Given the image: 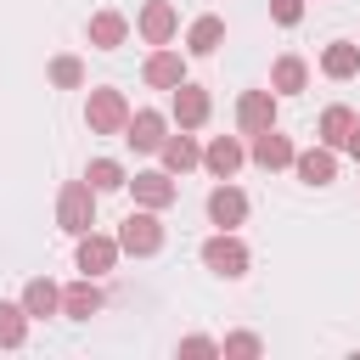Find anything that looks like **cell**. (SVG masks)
Wrapping results in <instances>:
<instances>
[{"label":"cell","mask_w":360,"mask_h":360,"mask_svg":"<svg viewBox=\"0 0 360 360\" xmlns=\"http://www.w3.org/2000/svg\"><path fill=\"white\" fill-rule=\"evenodd\" d=\"M129 191H135V202H141V208H158V214L180 197V186H174V174H169V169H141V174L129 180Z\"/></svg>","instance_id":"6"},{"label":"cell","mask_w":360,"mask_h":360,"mask_svg":"<svg viewBox=\"0 0 360 360\" xmlns=\"http://www.w3.org/2000/svg\"><path fill=\"white\" fill-rule=\"evenodd\" d=\"M349 152H354V163H360V124H354V135H349Z\"/></svg>","instance_id":"30"},{"label":"cell","mask_w":360,"mask_h":360,"mask_svg":"<svg viewBox=\"0 0 360 360\" xmlns=\"http://www.w3.org/2000/svg\"><path fill=\"white\" fill-rule=\"evenodd\" d=\"M141 79H146L152 90H174V84H186V56H180V51H169V45H158V51L146 56Z\"/></svg>","instance_id":"10"},{"label":"cell","mask_w":360,"mask_h":360,"mask_svg":"<svg viewBox=\"0 0 360 360\" xmlns=\"http://www.w3.org/2000/svg\"><path fill=\"white\" fill-rule=\"evenodd\" d=\"M96 186L90 180H68L62 191H56V225L68 231V236H84V231H96Z\"/></svg>","instance_id":"1"},{"label":"cell","mask_w":360,"mask_h":360,"mask_svg":"<svg viewBox=\"0 0 360 360\" xmlns=\"http://www.w3.org/2000/svg\"><path fill=\"white\" fill-rule=\"evenodd\" d=\"M248 158H253L259 169H287V163L298 158V146H292V141H287V135H281V129L270 124V129H259V135H253V146H248Z\"/></svg>","instance_id":"11"},{"label":"cell","mask_w":360,"mask_h":360,"mask_svg":"<svg viewBox=\"0 0 360 360\" xmlns=\"http://www.w3.org/2000/svg\"><path fill=\"white\" fill-rule=\"evenodd\" d=\"M236 124H242V135L270 129V124H276V90H248V96L236 101Z\"/></svg>","instance_id":"13"},{"label":"cell","mask_w":360,"mask_h":360,"mask_svg":"<svg viewBox=\"0 0 360 360\" xmlns=\"http://www.w3.org/2000/svg\"><path fill=\"white\" fill-rule=\"evenodd\" d=\"M270 17H276L281 28H298V22H304V0H270Z\"/></svg>","instance_id":"28"},{"label":"cell","mask_w":360,"mask_h":360,"mask_svg":"<svg viewBox=\"0 0 360 360\" xmlns=\"http://www.w3.org/2000/svg\"><path fill=\"white\" fill-rule=\"evenodd\" d=\"M51 84L79 90V84H84V62H79V56H56V62H51Z\"/></svg>","instance_id":"26"},{"label":"cell","mask_w":360,"mask_h":360,"mask_svg":"<svg viewBox=\"0 0 360 360\" xmlns=\"http://www.w3.org/2000/svg\"><path fill=\"white\" fill-rule=\"evenodd\" d=\"M124 141H129L135 152H158V146L169 141V118H163L158 107H141V112H129V124H124Z\"/></svg>","instance_id":"5"},{"label":"cell","mask_w":360,"mask_h":360,"mask_svg":"<svg viewBox=\"0 0 360 360\" xmlns=\"http://www.w3.org/2000/svg\"><path fill=\"white\" fill-rule=\"evenodd\" d=\"M292 169H298L304 186H332V180H338V152H332V146H304V152L292 158Z\"/></svg>","instance_id":"15"},{"label":"cell","mask_w":360,"mask_h":360,"mask_svg":"<svg viewBox=\"0 0 360 360\" xmlns=\"http://www.w3.org/2000/svg\"><path fill=\"white\" fill-rule=\"evenodd\" d=\"M28 321H34V315L22 309V298H17V304L0 298V349H22V343H28Z\"/></svg>","instance_id":"23"},{"label":"cell","mask_w":360,"mask_h":360,"mask_svg":"<svg viewBox=\"0 0 360 360\" xmlns=\"http://www.w3.org/2000/svg\"><path fill=\"white\" fill-rule=\"evenodd\" d=\"M118 248H124V253H135V259H152V253L163 248V225H158V208H141V202H135V214L118 225Z\"/></svg>","instance_id":"3"},{"label":"cell","mask_w":360,"mask_h":360,"mask_svg":"<svg viewBox=\"0 0 360 360\" xmlns=\"http://www.w3.org/2000/svg\"><path fill=\"white\" fill-rule=\"evenodd\" d=\"M101 287H96V276H79L73 287H62V315H73V321H90V315H101Z\"/></svg>","instance_id":"16"},{"label":"cell","mask_w":360,"mask_h":360,"mask_svg":"<svg viewBox=\"0 0 360 360\" xmlns=\"http://www.w3.org/2000/svg\"><path fill=\"white\" fill-rule=\"evenodd\" d=\"M84 34H90V45H96V51H118V45L129 39V22H124L118 11H96Z\"/></svg>","instance_id":"18"},{"label":"cell","mask_w":360,"mask_h":360,"mask_svg":"<svg viewBox=\"0 0 360 360\" xmlns=\"http://www.w3.org/2000/svg\"><path fill=\"white\" fill-rule=\"evenodd\" d=\"M22 309H28L34 321H45V315H56V309H62V287H56V281H45V276H34V281H22Z\"/></svg>","instance_id":"17"},{"label":"cell","mask_w":360,"mask_h":360,"mask_svg":"<svg viewBox=\"0 0 360 360\" xmlns=\"http://www.w3.org/2000/svg\"><path fill=\"white\" fill-rule=\"evenodd\" d=\"M304 84H309L304 56H276V68H270V90H276V96H298Z\"/></svg>","instance_id":"22"},{"label":"cell","mask_w":360,"mask_h":360,"mask_svg":"<svg viewBox=\"0 0 360 360\" xmlns=\"http://www.w3.org/2000/svg\"><path fill=\"white\" fill-rule=\"evenodd\" d=\"M321 73H326V79H354V73H360V45L332 39V45L321 51Z\"/></svg>","instance_id":"19"},{"label":"cell","mask_w":360,"mask_h":360,"mask_svg":"<svg viewBox=\"0 0 360 360\" xmlns=\"http://www.w3.org/2000/svg\"><path fill=\"white\" fill-rule=\"evenodd\" d=\"M135 28H141V39H146V45H169V39L180 34V11H174L169 0H146Z\"/></svg>","instance_id":"9"},{"label":"cell","mask_w":360,"mask_h":360,"mask_svg":"<svg viewBox=\"0 0 360 360\" xmlns=\"http://www.w3.org/2000/svg\"><path fill=\"white\" fill-rule=\"evenodd\" d=\"M202 264H208L214 276H225V281H236V276H248V264H253V253H248V242H242L236 231H214V236L202 242Z\"/></svg>","instance_id":"2"},{"label":"cell","mask_w":360,"mask_h":360,"mask_svg":"<svg viewBox=\"0 0 360 360\" xmlns=\"http://www.w3.org/2000/svg\"><path fill=\"white\" fill-rule=\"evenodd\" d=\"M208 219H214L219 231H236V225L248 219V191L231 186V180H219V186L208 191Z\"/></svg>","instance_id":"7"},{"label":"cell","mask_w":360,"mask_h":360,"mask_svg":"<svg viewBox=\"0 0 360 360\" xmlns=\"http://www.w3.org/2000/svg\"><path fill=\"white\" fill-rule=\"evenodd\" d=\"M180 354H219L214 338H180Z\"/></svg>","instance_id":"29"},{"label":"cell","mask_w":360,"mask_h":360,"mask_svg":"<svg viewBox=\"0 0 360 360\" xmlns=\"http://www.w3.org/2000/svg\"><path fill=\"white\" fill-rule=\"evenodd\" d=\"M84 180H90L96 191H118V186H129V174H124V163H118V158H96V163L84 169Z\"/></svg>","instance_id":"25"},{"label":"cell","mask_w":360,"mask_h":360,"mask_svg":"<svg viewBox=\"0 0 360 360\" xmlns=\"http://www.w3.org/2000/svg\"><path fill=\"white\" fill-rule=\"evenodd\" d=\"M208 112H214V101H208V90L202 84H174V124L180 129H197V124H208Z\"/></svg>","instance_id":"12"},{"label":"cell","mask_w":360,"mask_h":360,"mask_svg":"<svg viewBox=\"0 0 360 360\" xmlns=\"http://www.w3.org/2000/svg\"><path fill=\"white\" fill-rule=\"evenodd\" d=\"M219 354H236V360H253V354H264V343H259L253 332H231V338L219 343Z\"/></svg>","instance_id":"27"},{"label":"cell","mask_w":360,"mask_h":360,"mask_svg":"<svg viewBox=\"0 0 360 360\" xmlns=\"http://www.w3.org/2000/svg\"><path fill=\"white\" fill-rule=\"evenodd\" d=\"M242 158H248V152H242L236 135H214V141L202 146V169H208L214 180H231V174L242 169Z\"/></svg>","instance_id":"14"},{"label":"cell","mask_w":360,"mask_h":360,"mask_svg":"<svg viewBox=\"0 0 360 360\" xmlns=\"http://www.w3.org/2000/svg\"><path fill=\"white\" fill-rule=\"evenodd\" d=\"M158 158H163V169H169V174H186V169H197V163H202V146H197L191 135H169V141L158 146Z\"/></svg>","instance_id":"20"},{"label":"cell","mask_w":360,"mask_h":360,"mask_svg":"<svg viewBox=\"0 0 360 360\" xmlns=\"http://www.w3.org/2000/svg\"><path fill=\"white\" fill-rule=\"evenodd\" d=\"M354 124H360V118H354L349 107H326V112H321V146H332V152H338V146H349Z\"/></svg>","instance_id":"24"},{"label":"cell","mask_w":360,"mask_h":360,"mask_svg":"<svg viewBox=\"0 0 360 360\" xmlns=\"http://www.w3.org/2000/svg\"><path fill=\"white\" fill-rule=\"evenodd\" d=\"M219 45H225V22H219V17H197V22L186 28V51H191V56H214Z\"/></svg>","instance_id":"21"},{"label":"cell","mask_w":360,"mask_h":360,"mask_svg":"<svg viewBox=\"0 0 360 360\" xmlns=\"http://www.w3.org/2000/svg\"><path fill=\"white\" fill-rule=\"evenodd\" d=\"M84 124H90V135H124V124H129V101H124V90H90V101H84Z\"/></svg>","instance_id":"4"},{"label":"cell","mask_w":360,"mask_h":360,"mask_svg":"<svg viewBox=\"0 0 360 360\" xmlns=\"http://www.w3.org/2000/svg\"><path fill=\"white\" fill-rule=\"evenodd\" d=\"M118 253H124V248H118V236L84 231V236H79V253H73V259H79V270H84V276H107V270L118 264Z\"/></svg>","instance_id":"8"}]
</instances>
